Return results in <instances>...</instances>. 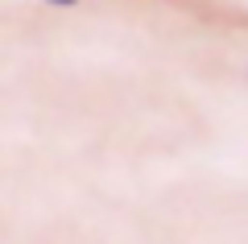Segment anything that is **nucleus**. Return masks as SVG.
<instances>
[{"label":"nucleus","instance_id":"nucleus-1","mask_svg":"<svg viewBox=\"0 0 248 244\" xmlns=\"http://www.w3.org/2000/svg\"><path fill=\"white\" fill-rule=\"evenodd\" d=\"M46 9H75V4H79V0H42Z\"/></svg>","mask_w":248,"mask_h":244}]
</instances>
